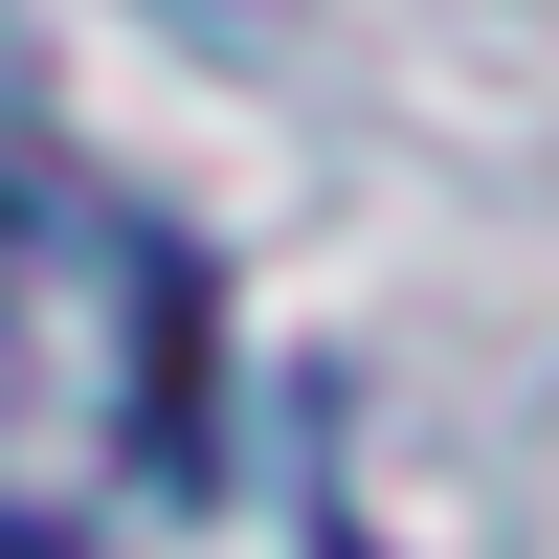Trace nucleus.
I'll list each match as a JSON object with an SVG mask.
<instances>
[{"label": "nucleus", "mask_w": 559, "mask_h": 559, "mask_svg": "<svg viewBox=\"0 0 559 559\" xmlns=\"http://www.w3.org/2000/svg\"><path fill=\"white\" fill-rule=\"evenodd\" d=\"M0 559H68V537H23V515H0Z\"/></svg>", "instance_id": "nucleus-1"}]
</instances>
